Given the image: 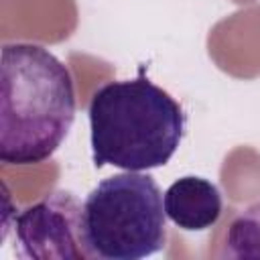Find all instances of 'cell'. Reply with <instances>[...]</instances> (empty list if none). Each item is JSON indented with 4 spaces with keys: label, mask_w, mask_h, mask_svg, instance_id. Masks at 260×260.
<instances>
[{
    "label": "cell",
    "mask_w": 260,
    "mask_h": 260,
    "mask_svg": "<svg viewBox=\"0 0 260 260\" xmlns=\"http://www.w3.org/2000/svg\"><path fill=\"white\" fill-rule=\"evenodd\" d=\"M77 110L69 67L35 43L2 45L0 160L37 165L53 156Z\"/></svg>",
    "instance_id": "cell-1"
},
{
    "label": "cell",
    "mask_w": 260,
    "mask_h": 260,
    "mask_svg": "<svg viewBox=\"0 0 260 260\" xmlns=\"http://www.w3.org/2000/svg\"><path fill=\"white\" fill-rule=\"evenodd\" d=\"M91 160L122 171L165 167L185 134L181 104L142 73L100 85L87 104Z\"/></svg>",
    "instance_id": "cell-2"
},
{
    "label": "cell",
    "mask_w": 260,
    "mask_h": 260,
    "mask_svg": "<svg viewBox=\"0 0 260 260\" xmlns=\"http://www.w3.org/2000/svg\"><path fill=\"white\" fill-rule=\"evenodd\" d=\"M89 258L140 260L167 244V213L154 177L124 171L100 181L83 201Z\"/></svg>",
    "instance_id": "cell-3"
},
{
    "label": "cell",
    "mask_w": 260,
    "mask_h": 260,
    "mask_svg": "<svg viewBox=\"0 0 260 260\" xmlns=\"http://www.w3.org/2000/svg\"><path fill=\"white\" fill-rule=\"evenodd\" d=\"M18 254L30 260H87L83 242V203L57 189L12 215Z\"/></svg>",
    "instance_id": "cell-4"
},
{
    "label": "cell",
    "mask_w": 260,
    "mask_h": 260,
    "mask_svg": "<svg viewBox=\"0 0 260 260\" xmlns=\"http://www.w3.org/2000/svg\"><path fill=\"white\" fill-rule=\"evenodd\" d=\"M167 217L185 232H203L213 228L223 213L219 189L195 175H187L169 185L162 195Z\"/></svg>",
    "instance_id": "cell-5"
},
{
    "label": "cell",
    "mask_w": 260,
    "mask_h": 260,
    "mask_svg": "<svg viewBox=\"0 0 260 260\" xmlns=\"http://www.w3.org/2000/svg\"><path fill=\"white\" fill-rule=\"evenodd\" d=\"M219 258H260V201L240 209L225 225Z\"/></svg>",
    "instance_id": "cell-6"
}]
</instances>
